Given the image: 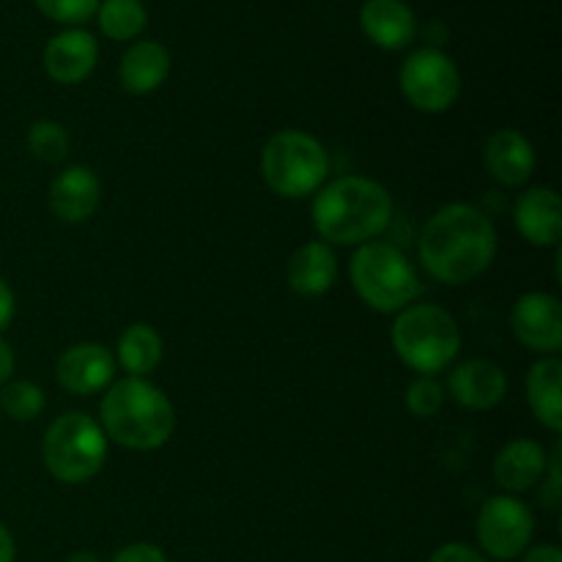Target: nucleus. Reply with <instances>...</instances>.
I'll return each mask as SVG.
<instances>
[{
    "label": "nucleus",
    "mask_w": 562,
    "mask_h": 562,
    "mask_svg": "<svg viewBox=\"0 0 562 562\" xmlns=\"http://www.w3.org/2000/svg\"><path fill=\"white\" fill-rule=\"evenodd\" d=\"M514 220L532 247H560L562 201L552 187H532L516 201Z\"/></svg>",
    "instance_id": "nucleus-14"
},
{
    "label": "nucleus",
    "mask_w": 562,
    "mask_h": 562,
    "mask_svg": "<svg viewBox=\"0 0 562 562\" xmlns=\"http://www.w3.org/2000/svg\"><path fill=\"white\" fill-rule=\"evenodd\" d=\"M102 203V181L88 165H71L60 170L49 184V212L60 223H86Z\"/></svg>",
    "instance_id": "nucleus-12"
},
{
    "label": "nucleus",
    "mask_w": 562,
    "mask_h": 562,
    "mask_svg": "<svg viewBox=\"0 0 562 562\" xmlns=\"http://www.w3.org/2000/svg\"><path fill=\"white\" fill-rule=\"evenodd\" d=\"M360 25L382 49H406L417 33V20L404 0H368L360 11Z\"/></svg>",
    "instance_id": "nucleus-19"
},
{
    "label": "nucleus",
    "mask_w": 562,
    "mask_h": 562,
    "mask_svg": "<svg viewBox=\"0 0 562 562\" xmlns=\"http://www.w3.org/2000/svg\"><path fill=\"white\" fill-rule=\"evenodd\" d=\"M66 562H102V560H99L93 552H86V549H80V552H71L69 560H66Z\"/></svg>",
    "instance_id": "nucleus-34"
},
{
    "label": "nucleus",
    "mask_w": 562,
    "mask_h": 562,
    "mask_svg": "<svg viewBox=\"0 0 562 562\" xmlns=\"http://www.w3.org/2000/svg\"><path fill=\"white\" fill-rule=\"evenodd\" d=\"M97 38L88 31H66L49 38L44 49V69L60 86H77L97 66Z\"/></svg>",
    "instance_id": "nucleus-16"
},
{
    "label": "nucleus",
    "mask_w": 562,
    "mask_h": 562,
    "mask_svg": "<svg viewBox=\"0 0 562 562\" xmlns=\"http://www.w3.org/2000/svg\"><path fill=\"white\" fill-rule=\"evenodd\" d=\"M406 409L412 412L420 420L428 417H437L445 406V387L434 376H417L415 382H409L406 387Z\"/></svg>",
    "instance_id": "nucleus-26"
},
{
    "label": "nucleus",
    "mask_w": 562,
    "mask_h": 562,
    "mask_svg": "<svg viewBox=\"0 0 562 562\" xmlns=\"http://www.w3.org/2000/svg\"><path fill=\"white\" fill-rule=\"evenodd\" d=\"M547 461L549 453L541 442H536V439H514L494 459V481L508 494L527 492L538 481H543Z\"/></svg>",
    "instance_id": "nucleus-18"
},
{
    "label": "nucleus",
    "mask_w": 562,
    "mask_h": 562,
    "mask_svg": "<svg viewBox=\"0 0 562 562\" xmlns=\"http://www.w3.org/2000/svg\"><path fill=\"white\" fill-rule=\"evenodd\" d=\"M69 132L58 121H36L27 130V151L47 165L64 162L66 154H69Z\"/></svg>",
    "instance_id": "nucleus-25"
},
{
    "label": "nucleus",
    "mask_w": 562,
    "mask_h": 562,
    "mask_svg": "<svg viewBox=\"0 0 562 562\" xmlns=\"http://www.w3.org/2000/svg\"><path fill=\"white\" fill-rule=\"evenodd\" d=\"M14 376V349L0 338V387L11 382Z\"/></svg>",
    "instance_id": "nucleus-32"
},
{
    "label": "nucleus",
    "mask_w": 562,
    "mask_h": 562,
    "mask_svg": "<svg viewBox=\"0 0 562 562\" xmlns=\"http://www.w3.org/2000/svg\"><path fill=\"white\" fill-rule=\"evenodd\" d=\"M420 263L445 285H464L481 278L497 256V231L481 209L448 203L426 220L417 241Z\"/></svg>",
    "instance_id": "nucleus-1"
},
{
    "label": "nucleus",
    "mask_w": 562,
    "mask_h": 562,
    "mask_svg": "<svg viewBox=\"0 0 562 562\" xmlns=\"http://www.w3.org/2000/svg\"><path fill=\"white\" fill-rule=\"evenodd\" d=\"M44 406H47L44 390L38 387V384L27 382V379H16V382H9L0 387V409H3V415L11 417V420H36L44 412Z\"/></svg>",
    "instance_id": "nucleus-24"
},
{
    "label": "nucleus",
    "mask_w": 562,
    "mask_h": 562,
    "mask_svg": "<svg viewBox=\"0 0 562 562\" xmlns=\"http://www.w3.org/2000/svg\"><path fill=\"white\" fill-rule=\"evenodd\" d=\"M351 285L357 296L376 313H401L420 296L415 263L390 241H366L351 256Z\"/></svg>",
    "instance_id": "nucleus-5"
},
{
    "label": "nucleus",
    "mask_w": 562,
    "mask_h": 562,
    "mask_svg": "<svg viewBox=\"0 0 562 562\" xmlns=\"http://www.w3.org/2000/svg\"><path fill=\"white\" fill-rule=\"evenodd\" d=\"M170 75V53L159 42H137L124 53L119 77L124 91L135 97L157 91Z\"/></svg>",
    "instance_id": "nucleus-20"
},
{
    "label": "nucleus",
    "mask_w": 562,
    "mask_h": 562,
    "mask_svg": "<svg viewBox=\"0 0 562 562\" xmlns=\"http://www.w3.org/2000/svg\"><path fill=\"white\" fill-rule=\"evenodd\" d=\"M448 390L464 409L488 412L503 404L508 395V376L492 360H467L453 368L448 376Z\"/></svg>",
    "instance_id": "nucleus-13"
},
{
    "label": "nucleus",
    "mask_w": 562,
    "mask_h": 562,
    "mask_svg": "<svg viewBox=\"0 0 562 562\" xmlns=\"http://www.w3.org/2000/svg\"><path fill=\"white\" fill-rule=\"evenodd\" d=\"M102 431L126 450H157L173 437L176 409L168 395L148 379L126 376L104 393Z\"/></svg>",
    "instance_id": "nucleus-3"
},
{
    "label": "nucleus",
    "mask_w": 562,
    "mask_h": 562,
    "mask_svg": "<svg viewBox=\"0 0 562 562\" xmlns=\"http://www.w3.org/2000/svg\"><path fill=\"white\" fill-rule=\"evenodd\" d=\"M401 93L420 113H445L456 104L461 93V75L453 58L437 47L415 49L404 60L398 75Z\"/></svg>",
    "instance_id": "nucleus-8"
},
{
    "label": "nucleus",
    "mask_w": 562,
    "mask_h": 562,
    "mask_svg": "<svg viewBox=\"0 0 562 562\" xmlns=\"http://www.w3.org/2000/svg\"><path fill=\"white\" fill-rule=\"evenodd\" d=\"M393 349L417 376L448 371L461 351L459 322L439 305H409L393 322Z\"/></svg>",
    "instance_id": "nucleus-4"
},
{
    "label": "nucleus",
    "mask_w": 562,
    "mask_h": 562,
    "mask_svg": "<svg viewBox=\"0 0 562 562\" xmlns=\"http://www.w3.org/2000/svg\"><path fill=\"white\" fill-rule=\"evenodd\" d=\"M527 404L541 426L562 431V362L558 357H543L527 373Z\"/></svg>",
    "instance_id": "nucleus-21"
},
{
    "label": "nucleus",
    "mask_w": 562,
    "mask_h": 562,
    "mask_svg": "<svg viewBox=\"0 0 562 562\" xmlns=\"http://www.w3.org/2000/svg\"><path fill=\"white\" fill-rule=\"evenodd\" d=\"M36 5L49 20L77 25V22H86L97 14L99 0H36Z\"/></svg>",
    "instance_id": "nucleus-27"
},
{
    "label": "nucleus",
    "mask_w": 562,
    "mask_h": 562,
    "mask_svg": "<svg viewBox=\"0 0 562 562\" xmlns=\"http://www.w3.org/2000/svg\"><path fill=\"white\" fill-rule=\"evenodd\" d=\"M99 27L113 42H130L146 27V5L140 0H104L99 5Z\"/></svg>",
    "instance_id": "nucleus-23"
},
{
    "label": "nucleus",
    "mask_w": 562,
    "mask_h": 562,
    "mask_svg": "<svg viewBox=\"0 0 562 562\" xmlns=\"http://www.w3.org/2000/svg\"><path fill=\"white\" fill-rule=\"evenodd\" d=\"M42 459L55 481L66 486L88 483L102 472L108 461V434L93 417L82 412H66L55 417L44 431Z\"/></svg>",
    "instance_id": "nucleus-6"
},
{
    "label": "nucleus",
    "mask_w": 562,
    "mask_h": 562,
    "mask_svg": "<svg viewBox=\"0 0 562 562\" xmlns=\"http://www.w3.org/2000/svg\"><path fill=\"white\" fill-rule=\"evenodd\" d=\"M313 228L327 245H366L384 234L393 220V198L387 187L366 176H344L313 198Z\"/></svg>",
    "instance_id": "nucleus-2"
},
{
    "label": "nucleus",
    "mask_w": 562,
    "mask_h": 562,
    "mask_svg": "<svg viewBox=\"0 0 562 562\" xmlns=\"http://www.w3.org/2000/svg\"><path fill=\"white\" fill-rule=\"evenodd\" d=\"M115 357L102 344H75L55 362V382L69 395H93L110 387Z\"/></svg>",
    "instance_id": "nucleus-11"
},
{
    "label": "nucleus",
    "mask_w": 562,
    "mask_h": 562,
    "mask_svg": "<svg viewBox=\"0 0 562 562\" xmlns=\"http://www.w3.org/2000/svg\"><path fill=\"white\" fill-rule=\"evenodd\" d=\"M510 329L525 349L536 355L558 357L562 349V305L547 291H530L514 302Z\"/></svg>",
    "instance_id": "nucleus-10"
},
{
    "label": "nucleus",
    "mask_w": 562,
    "mask_h": 562,
    "mask_svg": "<svg viewBox=\"0 0 562 562\" xmlns=\"http://www.w3.org/2000/svg\"><path fill=\"white\" fill-rule=\"evenodd\" d=\"M16 560V541L11 536L9 527L0 521V562H14Z\"/></svg>",
    "instance_id": "nucleus-33"
},
{
    "label": "nucleus",
    "mask_w": 562,
    "mask_h": 562,
    "mask_svg": "<svg viewBox=\"0 0 562 562\" xmlns=\"http://www.w3.org/2000/svg\"><path fill=\"white\" fill-rule=\"evenodd\" d=\"M488 176L503 187H521L536 170V148L519 130H497L483 148Z\"/></svg>",
    "instance_id": "nucleus-15"
},
{
    "label": "nucleus",
    "mask_w": 562,
    "mask_h": 562,
    "mask_svg": "<svg viewBox=\"0 0 562 562\" xmlns=\"http://www.w3.org/2000/svg\"><path fill=\"white\" fill-rule=\"evenodd\" d=\"M14 311H16L14 291H11L9 283L0 278V333H3V329L11 324V318H14Z\"/></svg>",
    "instance_id": "nucleus-30"
},
{
    "label": "nucleus",
    "mask_w": 562,
    "mask_h": 562,
    "mask_svg": "<svg viewBox=\"0 0 562 562\" xmlns=\"http://www.w3.org/2000/svg\"><path fill=\"white\" fill-rule=\"evenodd\" d=\"M475 536L483 558L508 562L521 558L536 536V516L514 494H497L483 503L475 521Z\"/></svg>",
    "instance_id": "nucleus-9"
},
{
    "label": "nucleus",
    "mask_w": 562,
    "mask_h": 562,
    "mask_svg": "<svg viewBox=\"0 0 562 562\" xmlns=\"http://www.w3.org/2000/svg\"><path fill=\"white\" fill-rule=\"evenodd\" d=\"M428 562H488V558H483L477 549L467 547V543H442Z\"/></svg>",
    "instance_id": "nucleus-29"
},
{
    "label": "nucleus",
    "mask_w": 562,
    "mask_h": 562,
    "mask_svg": "<svg viewBox=\"0 0 562 562\" xmlns=\"http://www.w3.org/2000/svg\"><path fill=\"white\" fill-rule=\"evenodd\" d=\"M110 562H168V554L154 543H130V547L119 549Z\"/></svg>",
    "instance_id": "nucleus-28"
},
{
    "label": "nucleus",
    "mask_w": 562,
    "mask_h": 562,
    "mask_svg": "<svg viewBox=\"0 0 562 562\" xmlns=\"http://www.w3.org/2000/svg\"><path fill=\"white\" fill-rule=\"evenodd\" d=\"M261 173L274 195L294 201L322 190L329 176V154L311 132L280 130L263 146Z\"/></svg>",
    "instance_id": "nucleus-7"
},
{
    "label": "nucleus",
    "mask_w": 562,
    "mask_h": 562,
    "mask_svg": "<svg viewBox=\"0 0 562 562\" xmlns=\"http://www.w3.org/2000/svg\"><path fill=\"white\" fill-rule=\"evenodd\" d=\"M285 280H289V289L300 296L327 294L338 280V256L327 241H305L300 250L291 252Z\"/></svg>",
    "instance_id": "nucleus-17"
},
{
    "label": "nucleus",
    "mask_w": 562,
    "mask_h": 562,
    "mask_svg": "<svg viewBox=\"0 0 562 562\" xmlns=\"http://www.w3.org/2000/svg\"><path fill=\"white\" fill-rule=\"evenodd\" d=\"M521 562H562V552L554 543H538L521 554Z\"/></svg>",
    "instance_id": "nucleus-31"
},
{
    "label": "nucleus",
    "mask_w": 562,
    "mask_h": 562,
    "mask_svg": "<svg viewBox=\"0 0 562 562\" xmlns=\"http://www.w3.org/2000/svg\"><path fill=\"white\" fill-rule=\"evenodd\" d=\"M115 360L130 376L146 379L162 362V338L151 324H130L121 333L119 346H115Z\"/></svg>",
    "instance_id": "nucleus-22"
}]
</instances>
